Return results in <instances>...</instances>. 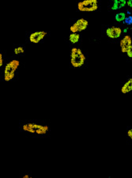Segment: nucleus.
Masks as SVG:
<instances>
[{
	"mask_svg": "<svg viewBox=\"0 0 132 178\" xmlns=\"http://www.w3.org/2000/svg\"><path fill=\"white\" fill-rule=\"evenodd\" d=\"M20 65V62L17 60H11L10 63L6 65L4 70V80L6 82H10L14 78V74Z\"/></svg>",
	"mask_w": 132,
	"mask_h": 178,
	"instance_id": "nucleus-3",
	"label": "nucleus"
},
{
	"mask_svg": "<svg viewBox=\"0 0 132 178\" xmlns=\"http://www.w3.org/2000/svg\"><path fill=\"white\" fill-rule=\"evenodd\" d=\"M131 14H132V13H131Z\"/></svg>",
	"mask_w": 132,
	"mask_h": 178,
	"instance_id": "nucleus-20",
	"label": "nucleus"
},
{
	"mask_svg": "<svg viewBox=\"0 0 132 178\" xmlns=\"http://www.w3.org/2000/svg\"><path fill=\"white\" fill-rule=\"evenodd\" d=\"M132 45V40L130 36H125L120 41V48L123 53H127V50Z\"/></svg>",
	"mask_w": 132,
	"mask_h": 178,
	"instance_id": "nucleus-8",
	"label": "nucleus"
},
{
	"mask_svg": "<svg viewBox=\"0 0 132 178\" xmlns=\"http://www.w3.org/2000/svg\"><path fill=\"white\" fill-rule=\"evenodd\" d=\"M79 38H80V35L78 33H72L69 36V41L72 44H76L78 42Z\"/></svg>",
	"mask_w": 132,
	"mask_h": 178,
	"instance_id": "nucleus-11",
	"label": "nucleus"
},
{
	"mask_svg": "<svg viewBox=\"0 0 132 178\" xmlns=\"http://www.w3.org/2000/svg\"><path fill=\"white\" fill-rule=\"evenodd\" d=\"M98 9V0H83L78 3V10L81 12H93Z\"/></svg>",
	"mask_w": 132,
	"mask_h": 178,
	"instance_id": "nucleus-4",
	"label": "nucleus"
},
{
	"mask_svg": "<svg viewBox=\"0 0 132 178\" xmlns=\"http://www.w3.org/2000/svg\"><path fill=\"white\" fill-rule=\"evenodd\" d=\"M124 22L126 23L127 25H132V16H128V17H127L125 18V20H124Z\"/></svg>",
	"mask_w": 132,
	"mask_h": 178,
	"instance_id": "nucleus-14",
	"label": "nucleus"
},
{
	"mask_svg": "<svg viewBox=\"0 0 132 178\" xmlns=\"http://www.w3.org/2000/svg\"><path fill=\"white\" fill-rule=\"evenodd\" d=\"M24 52H25V50L22 47H17V48H14V54H15V55L24 53Z\"/></svg>",
	"mask_w": 132,
	"mask_h": 178,
	"instance_id": "nucleus-13",
	"label": "nucleus"
},
{
	"mask_svg": "<svg viewBox=\"0 0 132 178\" xmlns=\"http://www.w3.org/2000/svg\"><path fill=\"white\" fill-rule=\"evenodd\" d=\"M122 29L120 27H110L107 29L106 35L111 39H116L119 38L122 34Z\"/></svg>",
	"mask_w": 132,
	"mask_h": 178,
	"instance_id": "nucleus-7",
	"label": "nucleus"
},
{
	"mask_svg": "<svg viewBox=\"0 0 132 178\" xmlns=\"http://www.w3.org/2000/svg\"><path fill=\"white\" fill-rule=\"evenodd\" d=\"M127 55V56L130 57V58H132V45L130 47V48H129L128 50H127V53H126Z\"/></svg>",
	"mask_w": 132,
	"mask_h": 178,
	"instance_id": "nucleus-15",
	"label": "nucleus"
},
{
	"mask_svg": "<svg viewBox=\"0 0 132 178\" xmlns=\"http://www.w3.org/2000/svg\"><path fill=\"white\" fill-rule=\"evenodd\" d=\"M86 61V56L80 48H73L70 52V63L74 67H81Z\"/></svg>",
	"mask_w": 132,
	"mask_h": 178,
	"instance_id": "nucleus-1",
	"label": "nucleus"
},
{
	"mask_svg": "<svg viewBox=\"0 0 132 178\" xmlns=\"http://www.w3.org/2000/svg\"><path fill=\"white\" fill-rule=\"evenodd\" d=\"M23 178H29V175H24V176H23Z\"/></svg>",
	"mask_w": 132,
	"mask_h": 178,
	"instance_id": "nucleus-19",
	"label": "nucleus"
},
{
	"mask_svg": "<svg viewBox=\"0 0 132 178\" xmlns=\"http://www.w3.org/2000/svg\"><path fill=\"white\" fill-rule=\"evenodd\" d=\"M127 4L128 5V7H131L132 8V0H128V1L127 2Z\"/></svg>",
	"mask_w": 132,
	"mask_h": 178,
	"instance_id": "nucleus-18",
	"label": "nucleus"
},
{
	"mask_svg": "<svg viewBox=\"0 0 132 178\" xmlns=\"http://www.w3.org/2000/svg\"><path fill=\"white\" fill-rule=\"evenodd\" d=\"M22 129L25 132L29 133H35L37 135H45L49 130V127L47 125H40L36 123H29L23 125Z\"/></svg>",
	"mask_w": 132,
	"mask_h": 178,
	"instance_id": "nucleus-2",
	"label": "nucleus"
},
{
	"mask_svg": "<svg viewBox=\"0 0 132 178\" xmlns=\"http://www.w3.org/2000/svg\"><path fill=\"white\" fill-rule=\"evenodd\" d=\"M89 26L88 21L84 18H80L75 22L72 26H70V30L71 33H78V32H82L86 30Z\"/></svg>",
	"mask_w": 132,
	"mask_h": 178,
	"instance_id": "nucleus-5",
	"label": "nucleus"
},
{
	"mask_svg": "<svg viewBox=\"0 0 132 178\" xmlns=\"http://www.w3.org/2000/svg\"><path fill=\"white\" fill-rule=\"evenodd\" d=\"M130 91H132V78H130V79L126 82L121 89L122 94H127V93L130 92Z\"/></svg>",
	"mask_w": 132,
	"mask_h": 178,
	"instance_id": "nucleus-10",
	"label": "nucleus"
},
{
	"mask_svg": "<svg viewBox=\"0 0 132 178\" xmlns=\"http://www.w3.org/2000/svg\"><path fill=\"white\" fill-rule=\"evenodd\" d=\"M113 1V6L111 7V10H116L124 7L127 4L126 0H112Z\"/></svg>",
	"mask_w": 132,
	"mask_h": 178,
	"instance_id": "nucleus-9",
	"label": "nucleus"
},
{
	"mask_svg": "<svg viewBox=\"0 0 132 178\" xmlns=\"http://www.w3.org/2000/svg\"><path fill=\"white\" fill-rule=\"evenodd\" d=\"M47 32L45 31H39V32H35L30 34L29 36V41L31 43L37 44L40 41H42L44 38L46 36Z\"/></svg>",
	"mask_w": 132,
	"mask_h": 178,
	"instance_id": "nucleus-6",
	"label": "nucleus"
},
{
	"mask_svg": "<svg viewBox=\"0 0 132 178\" xmlns=\"http://www.w3.org/2000/svg\"><path fill=\"white\" fill-rule=\"evenodd\" d=\"M126 14L125 13H119L116 15V21L118 22H124L126 18Z\"/></svg>",
	"mask_w": 132,
	"mask_h": 178,
	"instance_id": "nucleus-12",
	"label": "nucleus"
},
{
	"mask_svg": "<svg viewBox=\"0 0 132 178\" xmlns=\"http://www.w3.org/2000/svg\"><path fill=\"white\" fill-rule=\"evenodd\" d=\"M3 64V60H2V53H0V67H2Z\"/></svg>",
	"mask_w": 132,
	"mask_h": 178,
	"instance_id": "nucleus-17",
	"label": "nucleus"
},
{
	"mask_svg": "<svg viewBox=\"0 0 132 178\" xmlns=\"http://www.w3.org/2000/svg\"><path fill=\"white\" fill-rule=\"evenodd\" d=\"M127 135H128L129 138H130V139H132V128L128 130V132H127Z\"/></svg>",
	"mask_w": 132,
	"mask_h": 178,
	"instance_id": "nucleus-16",
	"label": "nucleus"
}]
</instances>
